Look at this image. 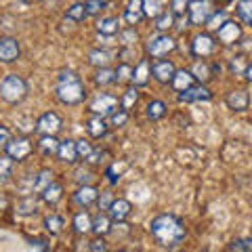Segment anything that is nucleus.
<instances>
[{"label": "nucleus", "instance_id": "obj_38", "mask_svg": "<svg viewBox=\"0 0 252 252\" xmlns=\"http://www.w3.org/2000/svg\"><path fill=\"white\" fill-rule=\"evenodd\" d=\"M191 74H193L195 78H198V80H202V82H204V80H208V78H210V67H208V63L198 61V63L193 65Z\"/></svg>", "mask_w": 252, "mask_h": 252}, {"label": "nucleus", "instance_id": "obj_2", "mask_svg": "<svg viewBox=\"0 0 252 252\" xmlns=\"http://www.w3.org/2000/svg\"><path fill=\"white\" fill-rule=\"evenodd\" d=\"M57 97H59L61 103H65V105L82 103L84 97H86V91H84L80 76H76L74 72H61L59 86H57Z\"/></svg>", "mask_w": 252, "mask_h": 252}, {"label": "nucleus", "instance_id": "obj_57", "mask_svg": "<svg viewBox=\"0 0 252 252\" xmlns=\"http://www.w3.org/2000/svg\"><path fill=\"white\" fill-rule=\"evenodd\" d=\"M76 2H84V0H76Z\"/></svg>", "mask_w": 252, "mask_h": 252}, {"label": "nucleus", "instance_id": "obj_3", "mask_svg": "<svg viewBox=\"0 0 252 252\" xmlns=\"http://www.w3.org/2000/svg\"><path fill=\"white\" fill-rule=\"evenodd\" d=\"M26 93H28V84L17 74L4 76L2 82H0V94H2V99L6 103H19L26 97Z\"/></svg>", "mask_w": 252, "mask_h": 252}, {"label": "nucleus", "instance_id": "obj_55", "mask_svg": "<svg viewBox=\"0 0 252 252\" xmlns=\"http://www.w3.org/2000/svg\"><path fill=\"white\" fill-rule=\"evenodd\" d=\"M30 246H32V248H36V250H49V244H46L44 240H32V242H30Z\"/></svg>", "mask_w": 252, "mask_h": 252}, {"label": "nucleus", "instance_id": "obj_17", "mask_svg": "<svg viewBox=\"0 0 252 252\" xmlns=\"http://www.w3.org/2000/svg\"><path fill=\"white\" fill-rule=\"evenodd\" d=\"M57 156H59V160H61V162L74 164V162H76V158L80 156V154H78V145H76V141H69V139L61 141Z\"/></svg>", "mask_w": 252, "mask_h": 252}, {"label": "nucleus", "instance_id": "obj_58", "mask_svg": "<svg viewBox=\"0 0 252 252\" xmlns=\"http://www.w3.org/2000/svg\"><path fill=\"white\" fill-rule=\"evenodd\" d=\"M26 2H28V0H26Z\"/></svg>", "mask_w": 252, "mask_h": 252}, {"label": "nucleus", "instance_id": "obj_11", "mask_svg": "<svg viewBox=\"0 0 252 252\" xmlns=\"http://www.w3.org/2000/svg\"><path fill=\"white\" fill-rule=\"evenodd\" d=\"M152 74H154V78L158 82L168 84V82H172L177 69H175V65H172V61H156L152 65Z\"/></svg>", "mask_w": 252, "mask_h": 252}, {"label": "nucleus", "instance_id": "obj_12", "mask_svg": "<svg viewBox=\"0 0 252 252\" xmlns=\"http://www.w3.org/2000/svg\"><path fill=\"white\" fill-rule=\"evenodd\" d=\"M19 42L15 40V38L11 36H4L2 40H0V59H2L4 63H11L19 57Z\"/></svg>", "mask_w": 252, "mask_h": 252}, {"label": "nucleus", "instance_id": "obj_13", "mask_svg": "<svg viewBox=\"0 0 252 252\" xmlns=\"http://www.w3.org/2000/svg\"><path fill=\"white\" fill-rule=\"evenodd\" d=\"M212 99V93L206 89V86H191V89H187L179 94V101H183V103H193V101H210Z\"/></svg>", "mask_w": 252, "mask_h": 252}, {"label": "nucleus", "instance_id": "obj_9", "mask_svg": "<svg viewBox=\"0 0 252 252\" xmlns=\"http://www.w3.org/2000/svg\"><path fill=\"white\" fill-rule=\"evenodd\" d=\"M215 49H217V42L208 34H198L191 42V53L195 57H210Z\"/></svg>", "mask_w": 252, "mask_h": 252}, {"label": "nucleus", "instance_id": "obj_6", "mask_svg": "<svg viewBox=\"0 0 252 252\" xmlns=\"http://www.w3.org/2000/svg\"><path fill=\"white\" fill-rule=\"evenodd\" d=\"M170 51H175V40L166 34H160V36H156L147 42V53L152 55V57L160 59V57H164V55H168Z\"/></svg>", "mask_w": 252, "mask_h": 252}, {"label": "nucleus", "instance_id": "obj_47", "mask_svg": "<svg viewBox=\"0 0 252 252\" xmlns=\"http://www.w3.org/2000/svg\"><path fill=\"white\" fill-rule=\"evenodd\" d=\"M93 179H94V177H93V172L84 170V168H80V170L76 172V181H78V183H80V185H89Z\"/></svg>", "mask_w": 252, "mask_h": 252}, {"label": "nucleus", "instance_id": "obj_28", "mask_svg": "<svg viewBox=\"0 0 252 252\" xmlns=\"http://www.w3.org/2000/svg\"><path fill=\"white\" fill-rule=\"evenodd\" d=\"M51 183H55V175H53V170L49 168H44L38 172V177H36V193H42L46 187H49Z\"/></svg>", "mask_w": 252, "mask_h": 252}, {"label": "nucleus", "instance_id": "obj_33", "mask_svg": "<svg viewBox=\"0 0 252 252\" xmlns=\"http://www.w3.org/2000/svg\"><path fill=\"white\" fill-rule=\"evenodd\" d=\"M86 15H89V11H86L84 2H76L67 9V19H72V21H82L86 19Z\"/></svg>", "mask_w": 252, "mask_h": 252}, {"label": "nucleus", "instance_id": "obj_43", "mask_svg": "<svg viewBox=\"0 0 252 252\" xmlns=\"http://www.w3.org/2000/svg\"><path fill=\"white\" fill-rule=\"evenodd\" d=\"M229 250H238V252H250L252 250V238H242V240H235Z\"/></svg>", "mask_w": 252, "mask_h": 252}, {"label": "nucleus", "instance_id": "obj_54", "mask_svg": "<svg viewBox=\"0 0 252 252\" xmlns=\"http://www.w3.org/2000/svg\"><path fill=\"white\" fill-rule=\"evenodd\" d=\"M11 141V132H9V128L6 126H0V143H2V147L6 145Z\"/></svg>", "mask_w": 252, "mask_h": 252}, {"label": "nucleus", "instance_id": "obj_24", "mask_svg": "<svg viewBox=\"0 0 252 252\" xmlns=\"http://www.w3.org/2000/svg\"><path fill=\"white\" fill-rule=\"evenodd\" d=\"M61 198H63V187H61L59 183H51V185L42 191V200H44L46 204H57Z\"/></svg>", "mask_w": 252, "mask_h": 252}, {"label": "nucleus", "instance_id": "obj_20", "mask_svg": "<svg viewBox=\"0 0 252 252\" xmlns=\"http://www.w3.org/2000/svg\"><path fill=\"white\" fill-rule=\"evenodd\" d=\"M193 74L191 72H187V69H181V72H177L175 74V78H172V89L175 91H179V93H183V91H187V89H191L193 86Z\"/></svg>", "mask_w": 252, "mask_h": 252}, {"label": "nucleus", "instance_id": "obj_29", "mask_svg": "<svg viewBox=\"0 0 252 252\" xmlns=\"http://www.w3.org/2000/svg\"><path fill=\"white\" fill-rule=\"evenodd\" d=\"M74 229L78 233H86V231L93 229V220L89 217V212H78L74 217Z\"/></svg>", "mask_w": 252, "mask_h": 252}, {"label": "nucleus", "instance_id": "obj_23", "mask_svg": "<svg viewBox=\"0 0 252 252\" xmlns=\"http://www.w3.org/2000/svg\"><path fill=\"white\" fill-rule=\"evenodd\" d=\"M86 128H89V135L94 137V139H101L107 132V124L103 120V116H94L89 120V124H86Z\"/></svg>", "mask_w": 252, "mask_h": 252}, {"label": "nucleus", "instance_id": "obj_27", "mask_svg": "<svg viewBox=\"0 0 252 252\" xmlns=\"http://www.w3.org/2000/svg\"><path fill=\"white\" fill-rule=\"evenodd\" d=\"M40 152L44 154V156H53V154H57L59 152V141L55 139V135H44L42 139H40Z\"/></svg>", "mask_w": 252, "mask_h": 252}, {"label": "nucleus", "instance_id": "obj_5", "mask_svg": "<svg viewBox=\"0 0 252 252\" xmlns=\"http://www.w3.org/2000/svg\"><path fill=\"white\" fill-rule=\"evenodd\" d=\"M118 105H120V101H118V97H114V94H107V93H101L97 94L93 101H91V112L94 116H107V114H114Z\"/></svg>", "mask_w": 252, "mask_h": 252}, {"label": "nucleus", "instance_id": "obj_22", "mask_svg": "<svg viewBox=\"0 0 252 252\" xmlns=\"http://www.w3.org/2000/svg\"><path fill=\"white\" fill-rule=\"evenodd\" d=\"M114 53L112 51H105V49H94L89 53V63L91 65H97V67H107V63L112 61Z\"/></svg>", "mask_w": 252, "mask_h": 252}, {"label": "nucleus", "instance_id": "obj_45", "mask_svg": "<svg viewBox=\"0 0 252 252\" xmlns=\"http://www.w3.org/2000/svg\"><path fill=\"white\" fill-rule=\"evenodd\" d=\"M76 145H78V154H80L82 158H89V156L93 154V145H91V141L80 139V141H76Z\"/></svg>", "mask_w": 252, "mask_h": 252}, {"label": "nucleus", "instance_id": "obj_21", "mask_svg": "<svg viewBox=\"0 0 252 252\" xmlns=\"http://www.w3.org/2000/svg\"><path fill=\"white\" fill-rule=\"evenodd\" d=\"M97 32L103 36H114L120 34V19L118 17H105L97 21Z\"/></svg>", "mask_w": 252, "mask_h": 252}, {"label": "nucleus", "instance_id": "obj_14", "mask_svg": "<svg viewBox=\"0 0 252 252\" xmlns=\"http://www.w3.org/2000/svg\"><path fill=\"white\" fill-rule=\"evenodd\" d=\"M227 107L229 109H233V112H244V109H248V105H250V97H248V93L246 91H242V89H238V91H231L229 94H227Z\"/></svg>", "mask_w": 252, "mask_h": 252}, {"label": "nucleus", "instance_id": "obj_30", "mask_svg": "<svg viewBox=\"0 0 252 252\" xmlns=\"http://www.w3.org/2000/svg\"><path fill=\"white\" fill-rule=\"evenodd\" d=\"M44 227H46V231H49V233L59 235L61 229H63V219L59 215H49L44 219Z\"/></svg>", "mask_w": 252, "mask_h": 252}, {"label": "nucleus", "instance_id": "obj_50", "mask_svg": "<svg viewBox=\"0 0 252 252\" xmlns=\"http://www.w3.org/2000/svg\"><path fill=\"white\" fill-rule=\"evenodd\" d=\"M105 156H107V152H103V149H93V154L86 158V162H91V164H101Z\"/></svg>", "mask_w": 252, "mask_h": 252}, {"label": "nucleus", "instance_id": "obj_42", "mask_svg": "<svg viewBox=\"0 0 252 252\" xmlns=\"http://www.w3.org/2000/svg\"><path fill=\"white\" fill-rule=\"evenodd\" d=\"M225 21H227V15H225L223 11H219V13L215 11V13H212V17L208 19V23H206V28H208V30H219V28H220V26H223V23H225Z\"/></svg>", "mask_w": 252, "mask_h": 252}, {"label": "nucleus", "instance_id": "obj_40", "mask_svg": "<svg viewBox=\"0 0 252 252\" xmlns=\"http://www.w3.org/2000/svg\"><path fill=\"white\" fill-rule=\"evenodd\" d=\"M126 168V164H120V166H118V162L116 164H112V166H109L107 170H105V177L109 179V183H118V181H120V175H122V170Z\"/></svg>", "mask_w": 252, "mask_h": 252}, {"label": "nucleus", "instance_id": "obj_53", "mask_svg": "<svg viewBox=\"0 0 252 252\" xmlns=\"http://www.w3.org/2000/svg\"><path fill=\"white\" fill-rule=\"evenodd\" d=\"M89 250H93V252H103V250H107V246H105L103 240H94V242H91Z\"/></svg>", "mask_w": 252, "mask_h": 252}, {"label": "nucleus", "instance_id": "obj_18", "mask_svg": "<svg viewBox=\"0 0 252 252\" xmlns=\"http://www.w3.org/2000/svg\"><path fill=\"white\" fill-rule=\"evenodd\" d=\"M149 76H152L149 61L147 59H141L139 65L135 67V72H132V84H135V86H145L149 82Z\"/></svg>", "mask_w": 252, "mask_h": 252}, {"label": "nucleus", "instance_id": "obj_46", "mask_svg": "<svg viewBox=\"0 0 252 252\" xmlns=\"http://www.w3.org/2000/svg\"><path fill=\"white\" fill-rule=\"evenodd\" d=\"M191 0H172V13L175 15H183L185 9H189Z\"/></svg>", "mask_w": 252, "mask_h": 252}, {"label": "nucleus", "instance_id": "obj_1", "mask_svg": "<svg viewBox=\"0 0 252 252\" xmlns=\"http://www.w3.org/2000/svg\"><path fill=\"white\" fill-rule=\"evenodd\" d=\"M152 235L164 248H177L185 240V225L172 215H160L152 220Z\"/></svg>", "mask_w": 252, "mask_h": 252}, {"label": "nucleus", "instance_id": "obj_56", "mask_svg": "<svg viewBox=\"0 0 252 252\" xmlns=\"http://www.w3.org/2000/svg\"><path fill=\"white\" fill-rule=\"evenodd\" d=\"M244 76H246L248 82H252V63H248V67H246V72H244Z\"/></svg>", "mask_w": 252, "mask_h": 252}, {"label": "nucleus", "instance_id": "obj_35", "mask_svg": "<svg viewBox=\"0 0 252 252\" xmlns=\"http://www.w3.org/2000/svg\"><path fill=\"white\" fill-rule=\"evenodd\" d=\"M94 80H97V84L101 86H107L116 82V69H109V67H99L97 76H94Z\"/></svg>", "mask_w": 252, "mask_h": 252}, {"label": "nucleus", "instance_id": "obj_31", "mask_svg": "<svg viewBox=\"0 0 252 252\" xmlns=\"http://www.w3.org/2000/svg\"><path fill=\"white\" fill-rule=\"evenodd\" d=\"M143 11H145L147 17H152V19L160 17V15L164 13L162 11V0H143Z\"/></svg>", "mask_w": 252, "mask_h": 252}, {"label": "nucleus", "instance_id": "obj_15", "mask_svg": "<svg viewBox=\"0 0 252 252\" xmlns=\"http://www.w3.org/2000/svg\"><path fill=\"white\" fill-rule=\"evenodd\" d=\"M143 0H128V6H126L124 11V19L128 21V26H135V23H139L141 19H143Z\"/></svg>", "mask_w": 252, "mask_h": 252}, {"label": "nucleus", "instance_id": "obj_10", "mask_svg": "<svg viewBox=\"0 0 252 252\" xmlns=\"http://www.w3.org/2000/svg\"><path fill=\"white\" fill-rule=\"evenodd\" d=\"M219 40L223 42V44H235L240 40V36H242V28H240V23H235V21H229L227 19L223 26H220L219 30Z\"/></svg>", "mask_w": 252, "mask_h": 252}, {"label": "nucleus", "instance_id": "obj_7", "mask_svg": "<svg viewBox=\"0 0 252 252\" xmlns=\"http://www.w3.org/2000/svg\"><path fill=\"white\" fill-rule=\"evenodd\" d=\"M36 130L42 132V135H55V132H59L61 130V118H59V114H55V112L42 114L40 118H38V122H36Z\"/></svg>", "mask_w": 252, "mask_h": 252}, {"label": "nucleus", "instance_id": "obj_34", "mask_svg": "<svg viewBox=\"0 0 252 252\" xmlns=\"http://www.w3.org/2000/svg\"><path fill=\"white\" fill-rule=\"evenodd\" d=\"M164 114H166V105H164V101H152V103L147 105V118L149 120H160Z\"/></svg>", "mask_w": 252, "mask_h": 252}, {"label": "nucleus", "instance_id": "obj_19", "mask_svg": "<svg viewBox=\"0 0 252 252\" xmlns=\"http://www.w3.org/2000/svg\"><path fill=\"white\" fill-rule=\"evenodd\" d=\"M97 195H99V191L93 185H80V189H78L74 195V200L80 204V206H91V204L97 200Z\"/></svg>", "mask_w": 252, "mask_h": 252}, {"label": "nucleus", "instance_id": "obj_51", "mask_svg": "<svg viewBox=\"0 0 252 252\" xmlns=\"http://www.w3.org/2000/svg\"><path fill=\"white\" fill-rule=\"evenodd\" d=\"M120 40H122V44H132L137 40V32L135 30H126V32H120Z\"/></svg>", "mask_w": 252, "mask_h": 252}, {"label": "nucleus", "instance_id": "obj_39", "mask_svg": "<svg viewBox=\"0 0 252 252\" xmlns=\"http://www.w3.org/2000/svg\"><path fill=\"white\" fill-rule=\"evenodd\" d=\"M11 170H13V158L6 154L0 158V177H2V181H6L11 177Z\"/></svg>", "mask_w": 252, "mask_h": 252}, {"label": "nucleus", "instance_id": "obj_32", "mask_svg": "<svg viewBox=\"0 0 252 252\" xmlns=\"http://www.w3.org/2000/svg\"><path fill=\"white\" fill-rule=\"evenodd\" d=\"M137 99H139V91H137V86H130V89H126L124 91V97L120 99V105H122V109H128L137 103Z\"/></svg>", "mask_w": 252, "mask_h": 252}, {"label": "nucleus", "instance_id": "obj_49", "mask_svg": "<svg viewBox=\"0 0 252 252\" xmlns=\"http://www.w3.org/2000/svg\"><path fill=\"white\" fill-rule=\"evenodd\" d=\"M126 120H128V112H126V109H122V112H114L112 114V124L114 126H124L126 124Z\"/></svg>", "mask_w": 252, "mask_h": 252}, {"label": "nucleus", "instance_id": "obj_16", "mask_svg": "<svg viewBox=\"0 0 252 252\" xmlns=\"http://www.w3.org/2000/svg\"><path fill=\"white\" fill-rule=\"evenodd\" d=\"M109 217H112L116 223H122V220L130 215V202L128 200H124V198H118L114 200V204L109 206Z\"/></svg>", "mask_w": 252, "mask_h": 252}, {"label": "nucleus", "instance_id": "obj_37", "mask_svg": "<svg viewBox=\"0 0 252 252\" xmlns=\"http://www.w3.org/2000/svg\"><path fill=\"white\" fill-rule=\"evenodd\" d=\"M238 15H240V19L244 23L252 26V0H242V2L238 4Z\"/></svg>", "mask_w": 252, "mask_h": 252}, {"label": "nucleus", "instance_id": "obj_26", "mask_svg": "<svg viewBox=\"0 0 252 252\" xmlns=\"http://www.w3.org/2000/svg\"><path fill=\"white\" fill-rule=\"evenodd\" d=\"M15 212L17 215H34V212H38V202L36 198H32V195H26L17 206H15Z\"/></svg>", "mask_w": 252, "mask_h": 252}, {"label": "nucleus", "instance_id": "obj_25", "mask_svg": "<svg viewBox=\"0 0 252 252\" xmlns=\"http://www.w3.org/2000/svg\"><path fill=\"white\" fill-rule=\"evenodd\" d=\"M93 231L97 235H105V233L112 231V220H109V217L99 212V215L94 217V220H93Z\"/></svg>", "mask_w": 252, "mask_h": 252}, {"label": "nucleus", "instance_id": "obj_52", "mask_svg": "<svg viewBox=\"0 0 252 252\" xmlns=\"http://www.w3.org/2000/svg\"><path fill=\"white\" fill-rule=\"evenodd\" d=\"M114 204V198H112V193L105 191V193H101V198H99V208L101 210H109V206Z\"/></svg>", "mask_w": 252, "mask_h": 252}, {"label": "nucleus", "instance_id": "obj_48", "mask_svg": "<svg viewBox=\"0 0 252 252\" xmlns=\"http://www.w3.org/2000/svg\"><path fill=\"white\" fill-rule=\"evenodd\" d=\"M246 63H244V57H233L231 59V72H235V74H244L246 72Z\"/></svg>", "mask_w": 252, "mask_h": 252}, {"label": "nucleus", "instance_id": "obj_41", "mask_svg": "<svg viewBox=\"0 0 252 252\" xmlns=\"http://www.w3.org/2000/svg\"><path fill=\"white\" fill-rule=\"evenodd\" d=\"M132 72H135V69H130V65H126V63L118 65V67H116V82L132 80Z\"/></svg>", "mask_w": 252, "mask_h": 252}, {"label": "nucleus", "instance_id": "obj_36", "mask_svg": "<svg viewBox=\"0 0 252 252\" xmlns=\"http://www.w3.org/2000/svg\"><path fill=\"white\" fill-rule=\"evenodd\" d=\"M172 26H175V13L164 11L160 17H156V28L160 30V32H166V30H170Z\"/></svg>", "mask_w": 252, "mask_h": 252}, {"label": "nucleus", "instance_id": "obj_8", "mask_svg": "<svg viewBox=\"0 0 252 252\" xmlns=\"http://www.w3.org/2000/svg\"><path fill=\"white\" fill-rule=\"evenodd\" d=\"M4 152L9 154L13 160H23V158H28V156H30V152H32V143H30V139H26V137L13 139V141H9V143L4 145Z\"/></svg>", "mask_w": 252, "mask_h": 252}, {"label": "nucleus", "instance_id": "obj_44", "mask_svg": "<svg viewBox=\"0 0 252 252\" xmlns=\"http://www.w3.org/2000/svg\"><path fill=\"white\" fill-rule=\"evenodd\" d=\"M105 4L107 0H86V11H89V15H97L99 11H103Z\"/></svg>", "mask_w": 252, "mask_h": 252}, {"label": "nucleus", "instance_id": "obj_4", "mask_svg": "<svg viewBox=\"0 0 252 252\" xmlns=\"http://www.w3.org/2000/svg\"><path fill=\"white\" fill-rule=\"evenodd\" d=\"M212 13H215V9H212L210 0H191V4H189V21H191L193 26L208 23Z\"/></svg>", "mask_w": 252, "mask_h": 252}]
</instances>
